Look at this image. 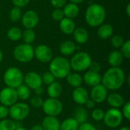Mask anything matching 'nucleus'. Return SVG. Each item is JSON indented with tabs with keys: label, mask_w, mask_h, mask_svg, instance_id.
Segmentation results:
<instances>
[{
	"label": "nucleus",
	"mask_w": 130,
	"mask_h": 130,
	"mask_svg": "<svg viewBox=\"0 0 130 130\" xmlns=\"http://www.w3.org/2000/svg\"><path fill=\"white\" fill-rule=\"evenodd\" d=\"M126 82L123 70L120 67H111L108 69L101 77V84L110 91L120 89Z\"/></svg>",
	"instance_id": "obj_1"
},
{
	"label": "nucleus",
	"mask_w": 130,
	"mask_h": 130,
	"mask_svg": "<svg viewBox=\"0 0 130 130\" xmlns=\"http://www.w3.org/2000/svg\"><path fill=\"white\" fill-rule=\"evenodd\" d=\"M106 10L104 6L100 4L94 3L88 6L85 12L86 23L93 27L101 25L106 18Z\"/></svg>",
	"instance_id": "obj_2"
},
{
	"label": "nucleus",
	"mask_w": 130,
	"mask_h": 130,
	"mask_svg": "<svg viewBox=\"0 0 130 130\" xmlns=\"http://www.w3.org/2000/svg\"><path fill=\"white\" fill-rule=\"evenodd\" d=\"M50 72L56 78L62 79L66 78L71 73V66L69 61L62 56H57L50 62Z\"/></svg>",
	"instance_id": "obj_3"
},
{
	"label": "nucleus",
	"mask_w": 130,
	"mask_h": 130,
	"mask_svg": "<svg viewBox=\"0 0 130 130\" xmlns=\"http://www.w3.org/2000/svg\"><path fill=\"white\" fill-rule=\"evenodd\" d=\"M3 80L8 88L16 89L24 82V75L17 67H10L4 73Z\"/></svg>",
	"instance_id": "obj_4"
},
{
	"label": "nucleus",
	"mask_w": 130,
	"mask_h": 130,
	"mask_svg": "<svg viewBox=\"0 0 130 130\" xmlns=\"http://www.w3.org/2000/svg\"><path fill=\"white\" fill-rule=\"evenodd\" d=\"M91 57L86 52H78L75 53L70 60L71 69L81 72L87 70L91 63Z\"/></svg>",
	"instance_id": "obj_5"
},
{
	"label": "nucleus",
	"mask_w": 130,
	"mask_h": 130,
	"mask_svg": "<svg viewBox=\"0 0 130 130\" xmlns=\"http://www.w3.org/2000/svg\"><path fill=\"white\" fill-rule=\"evenodd\" d=\"M13 55L18 62L27 63L30 62L34 57V49L30 44L21 43L14 48Z\"/></svg>",
	"instance_id": "obj_6"
},
{
	"label": "nucleus",
	"mask_w": 130,
	"mask_h": 130,
	"mask_svg": "<svg viewBox=\"0 0 130 130\" xmlns=\"http://www.w3.org/2000/svg\"><path fill=\"white\" fill-rule=\"evenodd\" d=\"M30 107L24 102H17L9 107V116L14 121H22L30 113Z\"/></svg>",
	"instance_id": "obj_7"
},
{
	"label": "nucleus",
	"mask_w": 130,
	"mask_h": 130,
	"mask_svg": "<svg viewBox=\"0 0 130 130\" xmlns=\"http://www.w3.org/2000/svg\"><path fill=\"white\" fill-rule=\"evenodd\" d=\"M44 113L46 116L56 117L61 114L63 110L62 103L58 98H50L45 100L43 101V106L41 107Z\"/></svg>",
	"instance_id": "obj_8"
},
{
	"label": "nucleus",
	"mask_w": 130,
	"mask_h": 130,
	"mask_svg": "<svg viewBox=\"0 0 130 130\" xmlns=\"http://www.w3.org/2000/svg\"><path fill=\"white\" fill-rule=\"evenodd\" d=\"M123 120L122 112L119 109L110 108L105 112L103 121L107 127L114 129L121 125Z\"/></svg>",
	"instance_id": "obj_9"
},
{
	"label": "nucleus",
	"mask_w": 130,
	"mask_h": 130,
	"mask_svg": "<svg viewBox=\"0 0 130 130\" xmlns=\"http://www.w3.org/2000/svg\"><path fill=\"white\" fill-rule=\"evenodd\" d=\"M18 100L16 89L11 88H5L0 91V103L2 105L10 107Z\"/></svg>",
	"instance_id": "obj_10"
},
{
	"label": "nucleus",
	"mask_w": 130,
	"mask_h": 130,
	"mask_svg": "<svg viewBox=\"0 0 130 130\" xmlns=\"http://www.w3.org/2000/svg\"><path fill=\"white\" fill-rule=\"evenodd\" d=\"M34 56L39 62L42 63H46L52 60L53 52L48 46L40 44L35 48Z\"/></svg>",
	"instance_id": "obj_11"
},
{
	"label": "nucleus",
	"mask_w": 130,
	"mask_h": 130,
	"mask_svg": "<svg viewBox=\"0 0 130 130\" xmlns=\"http://www.w3.org/2000/svg\"><path fill=\"white\" fill-rule=\"evenodd\" d=\"M107 89L102 85L99 84L92 87L90 92V98L95 104H101L104 102L107 98Z\"/></svg>",
	"instance_id": "obj_12"
},
{
	"label": "nucleus",
	"mask_w": 130,
	"mask_h": 130,
	"mask_svg": "<svg viewBox=\"0 0 130 130\" xmlns=\"http://www.w3.org/2000/svg\"><path fill=\"white\" fill-rule=\"evenodd\" d=\"M21 19L23 26L26 29H33L39 22V15L34 10H28L21 16Z\"/></svg>",
	"instance_id": "obj_13"
},
{
	"label": "nucleus",
	"mask_w": 130,
	"mask_h": 130,
	"mask_svg": "<svg viewBox=\"0 0 130 130\" xmlns=\"http://www.w3.org/2000/svg\"><path fill=\"white\" fill-rule=\"evenodd\" d=\"M24 82L30 90H35L36 88L41 87L43 85L41 76L35 72H27L24 76Z\"/></svg>",
	"instance_id": "obj_14"
},
{
	"label": "nucleus",
	"mask_w": 130,
	"mask_h": 130,
	"mask_svg": "<svg viewBox=\"0 0 130 130\" xmlns=\"http://www.w3.org/2000/svg\"><path fill=\"white\" fill-rule=\"evenodd\" d=\"M72 97L75 103L78 105H84L88 99H89V93L86 88L80 86L74 88Z\"/></svg>",
	"instance_id": "obj_15"
},
{
	"label": "nucleus",
	"mask_w": 130,
	"mask_h": 130,
	"mask_svg": "<svg viewBox=\"0 0 130 130\" xmlns=\"http://www.w3.org/2000/svg\"><path fill=\"white\" fill-rule=\"evenodd\" d=\"M82 78L83 82H85V83L90 87H94L101 84V76L99 73L88 71L85 73Z\"/></svg>",
	"instance_id": "obj_16"
},
{
	"label": "nucleus",
	"mask_w": 130,
	"mask_h": 130,
	"mask_svg": "<svg viewBox=\"0 0 130 130\" xmlns=\"http://www.w3.org/2000/svg\"><path fill=\"white\" fill-rule=\"evenodd\" d=\"M106 100L107 101V104L111 107V108L118 109V108L123 107V104H125L124 98L121 94L116 93V92L108 94Z\"/></svg>",
	"instance_id": "obj_17"
},
{
	"label": "nucleus",
	"mask_w": 130,
	"mask_h": 130,
	"mask_svg": "<svg viewBox=\"0 0 130 130\" xmlns=\"http://www.w3.org/2000/svg\"><path fill=\"white\" fill-rule=\"evenodd\" d=\"M41 126L44 130H59L60 122L56 117L46 116L43 118Z\"/></svg>",
	"instance_id": "obj_18"
},
{
	"label": "nucleus",
	"mask_w": 130,
	"mask_h": 130,
	"mask_svg": "<svg viewBox=\"0 0 130 130\" xmlns=\"http://www.w3.org/2000/svg\"><path fill=\"white\" fill-rule=\"evenodd\" d=\"M73 38L78 44H85L89 39L88 32L83 27H77L72 33Z\"/></svg>",
	"instance_id": "obj_19"
},
{
	"label": "nucleus",
	"mask_w": 130,
	"mask_h": 130,
	"mask_svg": "<svg viewBox=\"0 0 130 130\" xmlns=\"http://www.w3.org/2000/svg\"><path fill=\"white\" fill-rule=\"evenodd\" d=\"M123 58L120 51L113 50L108 55L107 61L111 67H120L123 62Z\"/></svg>",
	"instance_id": "obj_20"
},
{
	"label": "nucleus",
	"mask_w": 130,
	"mask_h": 130,
	"mask_svg": "<svg viewBox=\"0 0 130 130\" xmlns=\"http://www.w3.org/2000/svg\"><path fill=\"white\" fill-rule=\"evenodd\" d=\"M59 28L62 33L66 34H71L75 29V24L72 19L64 18L60 21Z\"/></svg>",
	"instance_id": "obj_21"
},
{
	"label": "nucleus",
	"mask_w": 130,
	"mask_h": 130,
	"mask_svg": "<svg viewBox=\"0 0 130 130\" xmlns=\"http://www.w3.org/2000/svg\"><path fill=\"white\" fill-rule=\"evenodd\" d=\"M76 50V45L71 40H66L60 43L59 51L63 56H68L72 55Z\"/></svg>",
	"instance_id": "obj_22"
},
{
	"label": "nucleus",
	"mask_w": 130,
	"mask_h": 130,
	"mask_svg": "<svg viewBox=\"0 0 130 130\" xmlns=\"http://www.w3.org/2000/svg\"><path fill=\"white\" fill-rule=\"evenodd\" d=\"M62 11H63L64 16L66 18L73 19L78 16V14L79 13V8L76 4L70 2V3L65 5Z\"/></svg>",
	"instance_id": "obj_23"
},
{
	"label": "nucleus",
	"mask_w": 130,
	"mask_h": 130,
	"mask_svg": "<svg viewBox=\"0 0 130 130\" xmlns=\"http://www.w3.org/2000/svg\"><path fill=\"white\" fill-rule=\"evenodd\" d=\"M62 92V87L59 82H54L48 85L47 94L50 98H59Z\"/></svg>",
	"instance_id": "obj_24"
},
{
	"label": "nucleus",
	"mask_w": 130,
	"mask_h": 130,
	"mask_svg": "<svg viewBox=\"0 0 130 130\" xmlns=\"http://www.w3.org/2000/svg\"><path fill=\"white\" fill-rule=\"evenodd\" d=\"M113 32V27L110 24H102L98 30V35L100 38L106 40L110 38Z\"/></svg>",
	"instance_id": "obj_25"
},
{
	"label": "nucleus",
	"mask_w": 130,
	"mask_h": 130,
	"mask_svg": "<svg viewBox=\"0 0 130 130\" xmlns=\"http://www.w3.org/2000/svg\"><path fill=\"white\" fill-rule=\"evenodd\" d=\"M67 83L72 88H75L82 86L83 83V78L78 73H69L66 77Z\"/></svg>",
	"instance_id": "obj_26"
},
{
	"label": "nucleus",
	"mask_w": 130,
	"mask_h": 130,
	"mask_svg": "<svg viewBox=\"0 0 130 130\" xmlns=\"http://www.w3.org/2000/svg\"><path fill=\"white\" fill-rule=\"evenodd\" d=\"M88 117V113L84 107H79L75 109L73 118L76 120V122L79 125L84 123H86Z\"/></svg>",
	"instance_id": "obj_27"
},
{
	"label": "nucleus",
	"mask_w": 130,
	"mask_h": 130,
	"mask_svg": "<svg viewBox=\"0 0 130 130\" xmlns=\"http://www.w3.org/2000/svg\"><path fill=\"white\" fill-rule=\"evenodd\" d=\"M79 124L73 118H67L60 123L59 130H78Z\"/></svg>",
	"instance_id": "obj_28"
},
{
	"label": "nucleus",
	"mask_w": 130,
	"mask_h": 130,
	"mask_svg": "<svg viewBox=\"0 0 130 130\" xmlns=\"http://www.w3.org/2000/svg\"><path fill=\"white\" fill-rule=\"evenodd\" d=\"M16 92L18 99H21L22 101L28 100L31 94L30 89L25 85H21L18 88H16Z\"/></svg>",
	"instance_id": "obj_29"
},
{
	"label": "nucleus",
	"mask_w": 130,
	"mask_h": 130,
	"mask_svg": "<svg viewBox=\"0 0 130 130\" xmlns=\"http://www.w3.org/2000/svg\"><path fill=\"white\" fill-rule=\"evenodd\" d=\"M22 31L19 27H12L7 31V37L12 41H18L21 38Z\"/></svg>",
	"instance_id": "obj_30"
},
{
	"label": "nucleus",
	"mask_w": 130,
	"mask_h": 130,
	"mask_svg": "<svg viewBox=\"0 0 130 130\" xmlns=\"http://www.w3.org/2000/svg\"><path fill=\"white\" fill-rule=\"evenodd\" d=\"M21 38L23 39L24 43L27 44H31L36 38L35 32L33 30V29H26L22 32Z\"/></svg>",
	"instance_id": "obj_31"
},
{
	"label": "nucleus",
	"mask_w": 130,
	"mask_h": 130,
	"mask_svg": "<svg viewBox=\"0 0 130 130\" xmlns=\"http://www.w3.org/2000/svg\"><path fill=\"white\" fill-rule=\"evenodd\" d=\"M16 124L15 121L9 119L1 120L0 121V130H15Z\"/></svg>",
	"instance_id": "obj_32"
},
{
	"label": "nucleus",
	"mask_w": 130,
	"mask_h": 130,
	"mask_svg": "<svg viewBox=\"0 0 130 130\" xmlns=\"http://www.w3.org/2000/svg\"><path fill=\"white\" fill-rule=\"evenodd\" d=\"M21 11L20 8L18 7H13L9 12V17L10 19L13 21V22H18V21L21 20Z\"/></svg>",
	"instance_id": "obj_33"
},
{
	"label": "nucleus",
	"mask_w": 130,
	"mask_h": 130,
	"mask_svg": "<svg viewBox=\"0 0 130 130\" xmlns=\"http://www.w3.org/2000/svg\"><path fill=\"white\" fill-rule=\"evenodd\" d=\"M104 110L101 108H94L91 112V118L97 122L102 121L104 117Z\"/></svg>",
	"instance_id": "obj_34"
},
{
	"label": "nucleus",
	"mask_w": 130,
	"mask_h": 130,
	"mask_svg": "<svg viewBox=\"0 0 130 130\" xmlns=\"http://www.w3.org/2000/svg\"><path fill=\"white\" fill-rule=\"evenodd\" d=\"M43 101L44 100L41 98V96H37V95L31 98L30 100V105L34 108H41L43 106Z\"/></svg>",
	"instance_id": "obj_35"
},
{
	"label": "nucleus",
	"mask_w": 130,
	"mask_h": 130,
	"mask_svg": "<svg viewBox=\"0 0 130 130\" xmlns=\"http://www.w3.org/2000/svg\"><path fill=\"white\" fill-rule=\"evenodd\" d=\"M121 48V51L120 53H122L123 56L126 58V59H129L130 58V40H126V42L123 43V44L122 45Z\"/></svg>",
	"instance_id": "obj_36"
},
{
	"label": "nucleus",
	"mask_w": 130,
	"mask_h": 130,
	"mask_svg": "<svg viewBox=\"0 0 130 130\" xmlns=\"http://www.w3.org/2000/svg\"><path fill=\"white\" fill-rule=\"evenodd\" d=\"M42 78V82L43 83H44L45 85H50V84L53 83L55 81H56V78L53 75V74H51L50 72H45L43 76L41 77Z\"/></svg>",
	"instance_id": "obj_37"
},
{
	"label": "nucleus",
	"mask_w": 130,
	"mask_h": 130,
	"mask_svg": "<svg viewBox=\"0 0 130 130\" xmlns=\"http://www.w3.org/2000/svg\"><path fill=\"white\" fill-rule=\"evenodd\" d=\"M123 43H124V40L121 36L116 35L111 38V45L115 48H120L122 45L123 44Z\"/></svg>",
	"instance_id": "obj_38"
},
{
	"label": "nucleus",
	"mask_w": 130,
	"mask_h": 130,
	"mask_svg": "<svg viewBox=\"0 0 130 130\" xmlns=\"http://www.w3.org/2000/svg\"><path fill=\"white\" fill-rule=\"evenodd\" d=\"M52 18L55 21H60L62 19L65 18L62 10H61L60 8H56L52 13Z\"/></svg>",
	"instance_id": "obj_39"
},
{
	"label": "nucleus",
	"mask_w": 130,
	"mask_h": 130,
	"mask_svg": "<svg viewBox=\"0 0 130 130\" xmlns=\"http://www.w3.org/2000/svg\"><path fill=\"white\" fill-rule=\"evenodd\" d=\"M123 111H122V114L123 117L124 118H126L127 120H130V102L128 101L126 103H125L123 106Z\"/></svg>",
	"instance_id": "obj_40"
},
{
	"label": "nucleus",
	"mask_w": 130,
	"mask_h": 130,
	"mask_svg": "<svg viewBox=\"0 0 130 130\" xmlns=\"http://www.w3.org/2000/svg\"><path fill=\"white\" fill-rule=\"evenodd\" d=\"M8 116H9V108L1 104L0 105V120L6 119Z\"/></svg>",
	"instance_id": "obj_41"
},
{
	"label": "nucleus",
	"mask_w": 130,
	"mask_h": 130,
	"mask_svg": "<svg viewBox=\"0 0 130 130\" xmlns=\"http://www.w3.org/2000/svg\"><path fill=\"white\" fill-rule=\"evenodd\" d=\"M88 69H89V71H91V72H96V73H99L101 70V66L97 62H91Z\"/></svg>",
	"instance_id": "obj_42"
},
{
	"label": "nucleus",
	"mask_w": 130,
	"mask_h": 130,
	"mask_svg": "<svg viewBox=\"0 0 130 130\" xmlns=\"http://www.w3.org/2000/svg\"><path fill=\"white\" fill-rule=\"evenodd\" d=\"M11 1L14 7H18L20 8L26 6L30 2V0H11Z\"/></svg>",
	"instance_id": "obj_43"
},
{
	"label": "nucleus",
	"mask_w": 130,
	"mask_h": 130,
	"mask_svg": "<svg viewBox=\"0 0 130 130\" xmlns=\"http://www.w3.org/2000/svg\"><path fill=\"white\" fill-rule=\"evenodd\" d=\"M67 0H50V2L56 8H60L65 6Z\"/></svg>",
	"instance_id": "obj_44"
},
{
	"label": "nucleus",
	"mask_w": 130,
	"mask_h": 130,
	"mask_svg": "<svg viewBox=\"0 0 130 130\" xmlns=\"http://www.w3.org/2000/svg\"><path fill=\"white\" fill-rule=\"evenodd\" d=\"M78 130H97V129L91 123L86 122L82 124H80Z\"/></svg>",
	"instance_id": "obj_45"
},
{
	"label": "nucleus",
	"mask_w": 130,
	"mask_h": 130,
	"mask_svg": "<svg viewBox=\"0 0 130 130\" xmlns=\"http://www.w3.org/2000/svg\"><path fill=\"white\" fill-rule=\"evenodd\" d=\"M95 104H96L91 99H88V101L85 104V105L86 106V107H88V109H94Z\"/></svg>",
	"instance_id": "obj_46"
},
{
	"label": "nucleus",
	"mask_w": 130,
	"mask_h": 130,
	"mask_svg": "<svg viewBox=\"0 0 130 130\" xmlns=\"http://www.w3.org/2000/svg\"><path fill=\"white\" fill-rule=\"evenodd\" d=\"M34 91H35V94H36L37 96H41V95H43V94L44 93V89H43V88L41 86V87H39V88H36V89L34 90Z\"/></svg>",
	"instance_id": "obj_47"
},
{
	"label": "nucleus",
	"mask_w": 130,
	"mask_h": 130,
	"mask_svg": "<svg viewBox=\"0 0 130 130\" xmlns=\"http://www.w3.org/2000/svg\"><path fill=\"white\" fill-rule=\"evenodd\" d=\"M30 130H44V129H43V128L42 127V126H41V125H40V124H36V125H34V126H33L31 127Z\"/></svg>",
	"instance_id": "obj_48"
},
{
	"label": "nucleus",
	"mask_w": 130,
	"mask_h": 130,
	"mask_svg": "<svg viewBox=\"0 0 130 130\" xmlns=\"http://www.w3.org/2000/svg\"><path fill=\"white\" fill-rule=\"evenodd\" d=\"M72 3H74V4H79V3H82L85 0H69Z\"/></svg>",
	"instance_id": "obj_49"
},
{
	"label": "nucleus",
	"mask_w": 130,
	"mask_h": 130,
	"mask_svg": "<svg viewBox=\"0 0 130 130\" xmlns=\"http://www.w3.org/2000/svg\"><path fill=\"white\" fill-rule=\"evenodd\" d=\"M126 14L128 17L130 16V4L127 5V7H126Z\"/></svg>",
	"instance_id": "obj_50"
},
{
	"label": "nucleus",
	"mask_w": 130,
	"mask_h": 130,
	"mask_svg": "<svg viewBox=\"0 0 130 130\" xmlns=\"http://www.w3.org/2000/svg\"><path fill=\"white\" fill-rule=\"evenodd\" d=\"M2 59H3V53H2V50H0V63H1L2 61Z\"/></svg>",
	"instance_id": "obj_51"
},
{
	"label": "nucleus",
	"mask_w": 130,
	"mask_h": 130,
	"mask_svg": "<svg viewBox=\"0 0 130 130\" xmlns=\"http://www.w3.org/2000/svg\"><path fill=\"white\" fill-rule=\"evenodd\" d=\"M119 130H130L129 127L128 126H124V127H122L121 129H120Z\"/></svg>",
	"instance_id": "obj_52"
},
{
	"label": "nucleus",
	"mask_w": 130,
	"mask_h": 130,
	"mask_svg": "<svg viewBox=\"0 0 130 130\" xmlns=\"http://www.w3.org/2000/svg\"><path fill=\"white\" fill-rule=\"evenodd\" d=\"M15 130H27V129H26L25 128H24V127H18V128H16V129Z\"/></svg>",
	"instance_id": "obj_53"
},
{
	"label": "nucleus",
	"mask_w": 130,
	"mask_h": 130,
	"mask_svg": "<svg viewBox=\"0 0 130 130\" xmlns=\"http://www.w3.org/2000/svg\"><path fill=\"white\" fill-rule=\"evenodd\" d=\"M127 83H128V85H130V75H128V78H127Z\"/></svg>",
	"instance_id": "obj_54"
},
{
	"label": "nucleus",
	"mask_w": 130,
	"mask_h": 130,
	"mask_svg": "<svg viewBox=\"0 0 130 130\" xmlns=\"http://www.w3.org/2000/svg\"><path fill=\"white\" fill-rule=\"evenodd\" d=\"M126 1H129V0H126Z\"/></svg>",
	"instance_id": "obj_55"
}]
</instances>
